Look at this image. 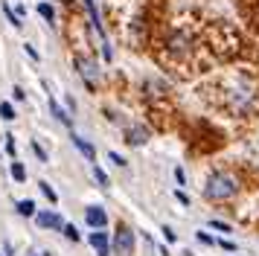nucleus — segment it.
Segmentation results:
<instances>
[{"label": "nucleus", "instance_id": "obj_26", "mask_svg": "<svg viewBox=\"0 0 259 256\" xmlns=\"http://www.w3.org/2000/svg\"><path fill=\"white\" fill-rule=\"evenodd\" d=\"M163 239H166L169 244H172V242H178V236H175V230H172V227H163Z\"/></svg>", "mask_w": 259, "mask_h": 256}, {"label": "nucleus", "instance_id": "obj_29", "mask_svg": "<svg viewBox=\"0 0 259 256\" xmlns=\"http://www.w3.org/2000/svg\"><path fill=\"white\" fill-rule=\"evenodd\" d=\"M175 198L181 201V204H184V207H189V198H187V192H184V189H178V192H175Z\"/></svg>", "mask_w": 259, "mask_h": 256}, {"label": "nucleus", "instance_id": "obj_3", "mask_svg": "<svg viewBox=\"0 0 259 256\" xmlns=\"http://www.w3.org/2000/svg\"><path fill=\"white\" fill-rule=\"evenodd\" d=\"M189 50H192V38H189L187 29H172L166 38V53L172 58H187Z\"/></svg>", "mask_w": 259, "mask_h": 256}, {"label": "nucleus", "instance_id": "obj_9", "mask_svg": "<svg viewBox=\"0 0 259 256\" xmlns=\"http://www.w3.org/2000/svg\"><path fill=\"white\" fill-rule=\"evenodd\" d=\"M84 221H88V227L102 230V227L108 224V212L102 207H88V209H84Z\"/></svg>", "mask_w": 259, "mask_h": 256}, {"label": "nucleus", "instance_id": "obj_30", "mask_svg": "<svg viewBox=\"0 0 259 256\" xmlns=\"http://www.w3.org/2000/svg\"><path fill=\"white\" fill-rule=\"evenodd\" d=\"M198 242H204V244H215V239H212L210 233H198Z\"/></svg>", "mask_w": 259, "mask_h": 256}, {"label": "nucleus", "instance_id": "obj_20", "mask_svg": "<svg viewBox=\"0 0 259 256\" xmlns=\"http://www.w3.org/2000/svg\"><path fill=\"white\" fill-rule=\"evenodd\" d=\"M210 230H219V233L227 236V233H230V224H227V221H219V219H210Z\"/></svg>", "mask_w": 259, "mask_h": 256}, {"label": "nucleus", "instance_id": "obj_17", "mask_svg": "<svg viewBox=\"0 0 259 256\" xmlns=\"http://www.w3.org/2000/svg\"><path fill=\"white\" fill-rule=\"evenodd\" d=\"M0 116H3L6 122H12L15 116H18V114H15V105L12 102H0Z\"/></svg>", "mask_w": 259, "mask_h": 256}, {"label": "nucleus", "instance_id": "obj_24", "mask_svg": "<svg viewBox=\"0 0 259 256\" xmlns=\"http://www.w3.org/2000/svg\"><path fill=\"white\" fill-rule=\"evenodd\" d=\"M6 154L15 157V137H12V134H6Z\"/></svg>", "mask_w": 259, "mask_h": 256}, {"label": "nucleus", "instance_id": "obj_13", "mask_svg": "<svg viewBox=\"0 0 259 256\" xmlns=\"http://www.w3.org/2000/svg\"><path fill=\"white\" fill-rule=\"evenodd\" d=\"M0 9H3V15H6V21L12 23L15 29H21V26H24V21H21V18H18V12H15L12 6H9V3H6V0H3V3H0Z\"/></svg>", "mask_w": 259, "mask_h": 256}, {"label": "nucleus", "instance_id": "obj_1", "mask_svg": "<svg viewBox=\"0 0 259 256\" xmlns=\"http://www.w3.org/2000/svg\"><path fill=\"white\" fill-rule=\"evenodd\" d=\"M259 102V81L245 76V73H236V79L227 88V108L233 114H253Z\"/></svg>", "mask_w": 259, "mask_h": 256}, {"label": "nucleus", "instance_id": "obj_15", "mask_svg": "<svg viewBox=\"0 0 259 256\" xmlns=\"http://www.w3.org/2000/svg\"><path fill=\"white\" fill-rule=\"evenodd\" d=\"M38 15H41L47 23H56V9H53L50 3H38Z\"/></svg>", "mask_w": 259, "mask_h": 256}, {"label": "nucleus", "instance_id": "obj_31", "mask_svg": "<svg viewBox=\"0 0 259 256\" xmlns=\"http://www.w3.org/2000/svg\"><path fill=\"white\" fill-rule=\"evenodd\" d=\"M215 244H222L224 250H236V244L233 242H224V239H215Z\"/></svg>", "mask_w": 259, "mask_h": 256}, {"label": "nucleus", "instance_id": "obj_28", "mask_svg": "<svg viewBox=\"0 0 259 256\" xmlns=\"http://www.w3.org/2000/svg\"><path fill=\"white\" fill-rule=\"evenodd\" d=\"M12 96H15V102H24V99H26L24 88H12Z\"/></svg>", "mask_w": 259, "mask_h": 256}, {"label": "nucleus", "instance_id": "obj_11", "mask_svg": "<svg viewBox=\"0 0 259 256\" xmlns=\"http://www.w3.org/2000/svg\"><path fill=\"white\" fill-rule=\"evenodd\" d=\"M70 140H73V146L84 154V160H91V163H96V149H94V143H88L84 137H79V134H70Z\"/></svg>", "mask_w": 259, "mask_h": 256}, {"label": "nucleus", "instance_id": "obj_23", "mask_svg": "<svg viewBox=\"0 0 259 256\" xmlns=\"http://www.w3.org/2000/svg\"><path fill=\"white\" fill-rule=\"evenodd\" d=\"M108 160L114 163V166H125V163H128L122 154H117V151H108Z\"/></svg>", "mask_w": 259, "mask_h": 256}, {"label": "nucleus", "instance_id": "obj_27", "mask_svg": "<svg viewBox=\"0 0 259 256\" xmlns=\"http://www.w3.org/2000/svg\"><path fill=\"white\" fill-rule=\"evenodd\" d=\"M24 50H26V56L32 58V61H38V58H41V56H38V50L32 44H24Z\"/></svg>", "mask_w": 259, "mask_h": 256}, {"label": "nucleus", "instance_id": "obj_18", "mask_svg": "<svg viewBox=\"0 0 259 256\" xmlns=\"http://www.w3.org/2000/svg\"><path fill=\"white\" fill-rule=\"evenodd\" d=\"M94 178H96V184L102 186V189H108V186H111V181H108L105 169H99V166H96V163H94Z\"/></svg>", "mask_w": 259, "mask_h": 256}, {"label": "nucleus", "instance_id": "obj_19", "mask_svg": "<svg viewBox=\"0 0 259 256\" xmlns=\"http://www.w3.org/2000/svg\"><path fill=\"white\" fill-rule=\"evenodd\" d=\"M38 186H41V192H44V195L50 198V204H59V195H56V189H53V186H50L47 181H41Z\"/></svg>", "mask_w": 259, "mask_h": 256}, {"label": "nucleus", "instance_id": "obj_16", "mask_svg": "<svg viewBox=\"0 0 259 256\" xmlns=\"http://www.w3.org/2000/svg\"><path fill=\"white\" fill-rule=\"evenodd\" d=\"M9 172H12V178L18 181V184H24V181H26V169H24V163L12 160V166H9Z\"/></svg>", "mask_w": 259, "mask_h": 256}, {"label": "nucleus", "instance_id": "obj_7", "mask_svg": "<svg viewBox=\"0 0 259 256\" xmlns=\"http://www.w3.org/2000/svg\"><path fill=\"white\" fill-rule=\"evenodd\" d=\"M88 242L94 244V250L99 256H111V239H108L105 230H94L91 236H88Z\"/></svg>", "mask_w": 259, "mask_h": 256}, {"label": "nucleus", "instance_id": "obj_5", "mask_svg": "<svg viewBox=\"0 0 259 256\" xmlns=\"http://www.w3.org/2000/svg\"><path fill=\"white\" fill-rule=\"evenodd\" d=\"M114 250L119 256H131L134 253V230L125 227V224H119L117 233H114Z\"/></svg>", "mask_w": 259, "mask_h": 256}, {"label": "nucleus", "instance_id": "obj_22", "mask_svg": "<svg viewBox=\"0 0 259 256\" xmlns=\"http://www.w3.org/2000/svg\"><path fill=\"white\" fill-rule=\"evenodd\" d=\"M32 151H35V157L41 163H47L50 157H47V151H44V146H41V143H38V140H32Z\"/></svg>", "mask_w": 259, "mask_h": 256}, {"label": "nucleus", "instance_id": "obj_2", "mask_svg": "<svg viewBox=\"0 0 259 256\" xmlns=\"http://www.w3.org/2000/svg\"><path fill=\"white\" fill-rule=\"evenodd\" d=\"M239 178H236L233 172H212L210 178H207V184H204V198L207 201H230V198H236V192H239Z\"/></svg>", "mask_w": 259, "mask_h": 256}, {"label": "nucleus", "instance_id": "obj_12", "mask_svg": "<svg viewBox=\"0 0 259 256\" xmlns=\"http://www.w3.org/2000/svg\"><path fill=\"white\" fill-rule=\"evenodd\" d=\"M47 102H50V114L56 116V119H59L61 125H67V128H70V125H73V119H70V114H67V111H64V108H61V105L56 102V99H53V96H50Z\"/></svg>", "mask_w": 259, "mask_h": 256}, {"label": "nucleus", "instance_id": "obj_4", "mask_svg": "<svg viewBox=\"0 0 259 256\" xmlns=\"http://www.w3.org/2000/svg\"><path fill=\"white\" fill-rule=\"evenodd\" d=\"M73 64H76V73L84 79V84H88V88H96V81H99V64H96V58L76 56Z\"/></svg>", "mask_w": 259, "mask_h": 256}, {"label": "nucleus", "instance_id": "obj_25", "mask_svg": "<svg viewBox=\"0 0 259 256\" xmlns=\"http://www.w3.org/2000/svg\"><path fill=\"white\" fill-rule=\"evenodd\" d=\"M175 181H178V186H187V175H184V169H181V166L175 169Z\"/></svg>", "mask_w": 259, "mask_h": 256}, {"label": "nucleus", "instance_id": "obj_8", "mask_svg": "<svg viewBox=\"0 0 259 256\" xmlns=\"http://www.w3.org/2000/svg\"><path fill=\"white\" fill-rule=\"evenodd\" d=\"M84 9H88V18H91V26L96 29V35L102 38V41H108L105 35V26H102V18H99V9H96V0H82Z\"/></svg>", "mask_w": 259, "mask_h": 256}, {"label": "nucleus", "instance_id": "obj_10", "mask_svg": "<svg viewBox=\"0 0 259 256\" xmlns=\"http://www.w3.org/2000/svg\"><path fill=\"white\" fill-rule=\"evenodd\" d=\"M149 140V128L146 125H128L125 128V143L128 146H143Z\"/></svg>", "mask_w": 259, "mask_h": 256}, {"label": "nucleus", "instance_id": "obj_14", "mask_svg": "<svg viewBox=\"0 0 259 256\" xmlns=\"http://www.w3.org/2000/svg\"><path fill=\"white\" fill-rule=\"evenodd\" d=\"M15 207H18V212H21V216H26V219H32V216L38 212V209H35V201H29V198H24V201H18Z\"/></svg>", "mask_w": 259, "mask_h": 256}, {"label": "nucleus", "instance_id": "obj_6", "mask_svg": "<svg viewBox=\"0 0 259 256\" xmlns=\"http://www.w3.org/2000/svg\"><path fill=\"white\" fill-rule=\"evenodd\" d=\"M32 219H35V224L41 227V230H61V227L67 224V221L61 219L59 212H53V209H41V212H35Z\"/></svg>", "mask_w": 259, "mask_h": 256}, {"label": "nucleus", "instance_id": "obj_21", "mask_svg": "<svg viewBox=\"0 0 259 256\" xmlns=\"http://www.w3.org/2000/svg\"><path fill=\"white\" fill-rule=\"evenodd\" d=\"M61 233H64V236H67L70 242H79V239H82V236H79V230H76L73 224H64V227H61Z\"/></svg>", "mask_w": 259, "mask_h": 256}]
</instances>
